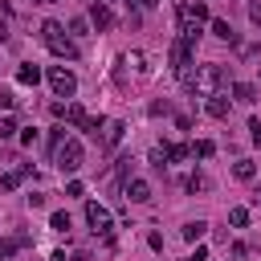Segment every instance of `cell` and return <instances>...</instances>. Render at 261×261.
Returning a JSON list of instances; mask_svg holds the SVG:
<instances>
[{
    "instance_id": "obj_1",
    "label": "cell",
    "mask_w": 261,
    "mask_h": 261,
    "mask_svg": "<svg viewBox=\"0 0 261 261\" xmlns=\"http://www.w3.org/2000/svg\"><path fill=\"white\" fill-rule=\"evenodd\" d=\"M41 41L49 45V53H53V57H65V61H73V57H77L73 37H69V33H65V24H57V20H45V24H41Z\"/></svg>"
},
{
    "instance_id": "obj_2",
    "label": "cell",
    "mask_w": 261,
    "mask_h": 261,
    "mask_svg": "<svg viewBox=\"0 0 261 261\" xmlns=\"http://www.w3.org/2000/svg\"><path fill=\"white\" fill-rule=\"evenodd\" d=\"M224 82H228V69H224V65H216V61H208V65H196L192 94H204V98H212V94H216Z\"/></svg>"
},
{
    "instance_id": "obj_3",
    "label": "cell",
    "mask_w": 261,
    "mask_h": 261,
    "mask_svg": "<svg viewBox=\"0 0 261 261\" xmlns=\"http://www.w3.org/2000/svg\"><path fill=\"white\" fill-rule=\"evenodd\" d=\"M82 159H86V151H82V143L77 139H65L61 147H53V163H57V171L65 175V171H77L82 167Z\"/></svg>"
},
{
    "instance_id": "obj_4",
    "label": "cell",
    "mask_w": 261,
    "mask_h": 261,
    "mask_svg": "<svg viewBox=\"0 0 261 261\" xmlns=\"http://www.w3.org/2000/svg\"><path fill=\"white\" fill-rule=\"evenodd\" d=\"M171 69L175 73H184V69H192V57H196V41H188V37H175L171 41Z\"/></svg>"
},
{
    "instance_id": "obj_5",
    "label": "cell",
    "mask_w": 261,
    "mask_h": 261,
    "mask_svg": "<svg viewBox=\"0 0 261 261\" xmlns=\"http://www.w3.org/2000/svg\"><path fill=\"white\" fill-rule=\"evenodd\" d=\"M49 90H53L57 98H73V94H77V77H73L65 65H53V69H49Z\"/></svg>"
},
{
    "instance_id": "obj_6",
    "label": "cell",
    "mask_w": 261,
    "mask_h": 261,
    "mask_svg": "<svg viewBox=\"0 0 261 261\" xmlns=\"http://www.w3.org/2000/svg\"><path fill=\"white\" fill-rule=\"evenodd\" d=\"M86 220H90V228H94V232H102V237H110V232H114V220H110V212H106L98 200H90V204H86Z\"/></svg>"
},
{
    "instance_id": "obj_7",
    "label": "cell",
    "mask_w": 261,
    "mask_h": 261,
    "mask_svg": "<svg viewBox=\"0 0 261 261\" xmlns=\"http://www.w3.org/2000/svg\"><path fill=\"white\" fill-rule=\"evenodd\" d=\"M90 24H94L98 33H106V29H114V12H110V4H102V0H94V4H90Z\"/></svg>"
},
{
    "instance_id": "obj_8",
    "label": "cell",
    "mask_w": 261,
    "mask_h": 261,
    "mask_svg": "<svg viewBox=\"0 0 261 261\" xmlns=\"http://www.w3.org/2000/svg\"><path fill=\"white\" fill-rule=\"evenodd\" d=\"M122 192H126V200H130V204H147V200H151V184H147V179H139V175H135V179H126V184H122Z\"/></svg>"
},
{
    "instance_id": "obj_9",
    "label": "cell",
    "mask_w": 261,
    "mask_h": 261,
    "mask_svg": "<svg viewBox=\"0 0 261 261\" xmlns=\"http://www.w3.org/2000/svg\"><path fill=\"white\" fill-rule=\"evenodd\" d=\"M122 130H126V126H122L118 118L102 122V147H118V143H122Z\"/></svg>"
},
{
    "instance_id": "obj_10",
    "label": "cell",
    "mask_w": 261,
    "mask_h": 261,
    "mask_svg": "<svg viewBox=\"0 0 261 261\" xmlns=\"http://www.w3.org/2000/svg\"><path fill=\"white\" fill-rule=\"evenodd\" d=\"M228 110H232V102H228L224 94H212V98H208V114H212V118H228Z\"/></svg>"
},
{
    "instance_id": "obj_11",
    "label": "cell",
    "mask_w": 261,
    "mask_h": 261,
    "mask_svg": "<svg viewBox=\"0 0 261 261\" xmlns=\"http://www.w3.org/2000/svg\"><path fill=\"white\" fill-rule=\"evenodd\" d=\"M208 24H212V37H220V41L237 45V33H232V24H228V20H220V16H216V20H208Z\"/></svg>"
},
{
    "instance_id": "obj_12",
    "label": "cell",
    "mask_w": 261,
    "mask_h": 261,
    "mask_svg": "<svg viewBox=\"0 0 261 261\" xmlns=\"http://www.w3.org/2000/svg\"><path fill=\"white\" fill-rule=\"evenodd\" d=\"M16 82H20V86H37V82H41V69H37V65H20V69H16Z\"/></svg>"
},
{
    "instance_id": "obj_13",
    "label": "cell",
    "mask_w": 261,
    "mask_h": 261,
    "mask_svg": "<svg viewBox=\"0 0 261 261\" xmlns=\"http://www.w3.org/2000/svg\"><path fill=\"white\" fill-rule=\"evenodd\" d=\"M232 98H237V102H245V106H249V102H257V90H253V86H249V82H237V86H232Z\"/></svg>"
},
{
    "instance_id": "obj_14",
    "label": "cell",
    "mask_w": 261,
    "mask_h": 261,
    "mask_svg": "<svg viewBox=\"0 0 261 261\" xmlns=\"http://www.w3.org/2000/svg\"><path fill=\"white\" fill-rule=\"evenodd\" d=\"M232 175H237V179H253V175H257L253 159H237V163H232Z\"/></svg>"
},
{
    "instance_id": "obj_15",
    "label": "cell",
    "mask_w": 261,
    "mask_h": 261,
    "mask_svg": "<svg viewBox=\"0 0 261 261\" xmlns=\"http://www.w3.org/2000/svg\"><path fill=\"white\" fill-rule=\"evenodd\" d=\"M20 179H24V171H20V167H16V171H4V175H0V188H4V192H16V188H20Z\"/></svg>"
},
{
    "instance_id": "obj_16",
    "label": "cell",
    "mask_w": 261,
    "mask_h": 261,
    "mask_svg": "<svg viewBox=\"0 0 261 261\" xmlns=\"http://www.w3.org/2000/svg\"><path fill=\"white\" fill-rule=\"evenodd\" d=\"M204 232H208V224H204V220H188V224H184V241H200Z\"/></svg>"
},
{
    "instance_id": "obj_17",
    "label": "cell",
    "mask_w": 261,
    "mask_h": 261,
    "mask_svg": "<svg viewBox=\"0 0 261 261\" xmlns=\"http://www.w3.org/2000/svg\"><path fill=\"white\" fill-rule=\"evenodd\" d=\"M49 228L53 232H69V212H49Z\"/></svg>"
},
{
    "instance_id": "obj_18",
    "label": "cell",
    "mask_w": 261,
    "mask_h": 261,
    "mask_svg": "<svg viewBox=\"0 0 261 261\" xmlns=\"http://www.w3.org/2000/svg\"><path fill=\"white\" fill-rule=\"evenodd\" d=\"M126 65H135L139 73H151V65H147V53H143V49H135V53L126 57Z\"/></svg>"
},
{
    "instance_id": "obj_19",
    "label": "cell",
    "mask_w": 261,
    "mask_h": 261,
    "mask_svg": "<svg viewBox=\"0 0 261 261\" xmlns=\"http://www.w3.org/2000/svg\"><path fill=\"white\" fill-rule=\"evenodd\" d=\"M192 155H200V159H212V155H216V143H212V139H200V143L192 147Z\"/></svg>"
},
{
    "instance_id": "obj_20",
    "label": "cell",
    "mask_w": 261,
    "mask_h": 261,
    "mask_svg": "<svg viewBox=\"0 0 261 261\" xmlns=\"http://www.w3.org/2000/svg\"><path fill=\"white\" fill-rule=\"evenodd\" d=\"M188 155H192V147H188V143H171V147H167V159H175V163H179V159H188Z\"/></svg>"
},
{
    "instance_id": "obj_21",
    "label": "cell",
    "mask_w": 261,
    "mask_h": 261,
    "mask_svg": "<svg viewBox=\"0 0 261 261\" xmlns=\"http://www.w3.org/2000/svg\"><path fill=\"white\" fill-rule=\"evenodd\" d=\"M188 192H192V196H196V192H208V175H200V171L188 175Z\"/></svg>"
},
{
    "instance_id": "obj_22",
    "label": "cell",
    "mask_w": 261,
    "mask_h": 261,
    "mask_svg": "<svg viewBox=\"0 0 261 261\" xmlns=\"http://www.w3.org/2000/svg\"><path fill=\"white\" fill-rule=\"evenodd\" d=\"M228 224L245 228V224H249V208H228Z\"/></svg>"
},
{
    "instance_id": "obj_23",
    "label": "cell",
    "mask_w": 261,
    "mask_h": 261,
    "mask_svg": "<svg viewBox=\"0 0 261 261\" xmlns=\"http://www.w3.org/2000/svg\"><path fill=\"white\" fill-rule=\"evenodd\" d=\"M12 135H16V118L4 114V118H0V139H12Z\"/></svg>"
},
{
    "instance_id": "obj_24",
    "label": "cell",
    "mask_w": 261,
    "mask_h": 261,
    "mask_svg": "<svg viewBox=\"0 0 261 261\" xmlns=\"http://www.w3.org/2000/svg\"><path fill=\"white\" fill-rule=\"evenodd\" d=\"M86 33H90V24H86L82 16H73V20H69V37H86Z\"/></svg>"
},
{
    "instance_id": "obj_25",
    "label": "cell",
    "mask_w": 261,
    "mask_h": 261,
    "mask_svg": "<svg viewBox=\"0 0 261 261\" xmlns=\"http://www.w3.org/2000/svg\"><path fill=\"white\" fill-rule=\"evenodd\" d=\"M184 261H208V249H204V245H196V249H192Z\"/></svg>"
},
{
    "instance_id": "obj_26",
    "label": "cell",
    "mask_w": 261,
    "mask_h": 261,
    "mask_svg": "<svg viewBox=\"0 0 261 261\" xmlns=\"http://www.w3.org/2000/svg\"><path fill=\"white\" fill-rule=\"evenodd\" d=\"M16 253V241H0V261H8Z\"/></svg>"
},
{
    "instance_id": "obj_27",
    "label": "cell",
    "mask_w": 261,
    "mask_h": 261,
    "mask_svg": "<svg viewBox=\"0 0 261 261\" xmlns=\"http://www.w3.org/2000/svg\"><path fill=\"white\" fill-rule=\"evenodd\" d=\"M20 143H24V147H33V143H37V130H33V126H24V130H20Z\"/></svg>"
},
{
    "instance_id": "obj_28",
    "label": "cell",
    "mask_w": 261,
    "mask_h": 261,
    "mask_svg": "<svg viewBox=\"0 0 261 261\" xmlns=\"http://www.w3.org/2000/svg\"><path fill=\"white\" fill-rule=\"evenodd\" d=\"M249 20H253V24H261V0H253V4H249Z\"/></svg>"
},
{
    "instance_id": "obj_29",
    "label": "cell",
    "mask_w": 261,
    "mask_h": 261,
    "mask_svg": "<svg viewBox=\"0 0 261 261\" xmlns=\"http://www.w3.org/2000/svg\"><path fill=\"white\" fill-rule=\"evenodd\" d=\"M82 192H86V188H82L77 179H69V184H65V196H82Z\"/></svg>"
},
{
    "instance_id": "obj_30",
    "label": "cell",
    "mask_w": 261,
    "mask_h": 261,
    "mask_svg": "<svg viewBox=\"0 0 261 261\" xmlns=\"http://www.w3.org/2000/svg\"><path fill=\"white\" fill-rule=\"evenodd\" d=\"M147 245H151V249L159 253V249H163V232H151V237H147Z\"/></svg>"
},
{
    "instance_id": "obj_31",
    "label": "cell",
    "mask_w": 261,
    "mask_h": 261,
    "mask_svg": "<svg viewBox=\"0 0 261 261\" xmlns=\"http://www.w3.org/2000/svg\"><path fill=\"white\" fill-rule=\"evenodd\" d=\"M249 130H253V143L261 147V122H257V118H249Z\"/></svg>"
},
{
    "instance_id": "obj_32",
    "label": "cell",
    "mask_w": 261,
    "mask_h": 261,
    "mask_svg": "<svg viewBox=\"0 0 261 261\" xmlns=\"http://www.w3.org/2000/svg\"><path fill=\"white\" fill-rule=\"evenodd\" d=\"M65 261H90V253H86V249H73V253H69Z\"/></svg>"
},
{
    "instance_id": "obj_33",
    "label": "cell",
    "mask_w": 261,
    "mask_h": 261,
    "mask_svg": "<svg viewBox=\"0 0 261 261\" xmlns=\"http://www.w3.org/2000/svg\"><path fill=\"white\" fill-rule=\"evenodd\" d=\"M0 106H4V110L12 106V94H8V90H0Z\"/></svg>"
},
{
    "instance_id": "obj_34",
    "label": "cell",
    "mask_w": 261,
    "mask_h": 261,
    "mask_svg": "<svg viewBox=\"0 0 261 261\" xmlns=\"http://www.w3.org/2000/svg\"><path fill=\"white\" fill-rule=\"evenodd\" d=\"M4 41H8V24L0 20V45H4Z\"/></svg>"
},
{
    "instance_id": "obj_35",
    "label": "cell",
    "mask_w": 261,
    "mask_h": 261,
    "mask_svg": "<svg viewBox=\"0 0 261 261\" xmlns=\"http://www.w3.org/2000/svg\"><path fill=\"white\" fill-rule=\"evenodd\" d=\"M155 4H159V0H143V8H155Z\"/></svg>"
},
{
    "instance_id": "obj_36",
    "label": "cell",
    "mask_w": 261,
    "mask_h": 261,
    "mask_svg": "<svg viewBox=\"0 0 261 261\" xmlns=\"http://www.w3.org/2000/svg\"><path fill=\"white\" fill-rule=\"evenodd\" d=\"M37 4H53V0H37Z\"/></svg>"
}]
</instances>
